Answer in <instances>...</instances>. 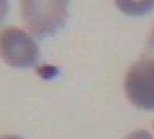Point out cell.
Listing matches in <instances>:
<instances>
[{
  "label": "cell",
  "mask_w": 154,
  "mask_h": 139,
  "mask_svg": "<svg viewBox=\"0 0 154 139\" xmlns=\"http://www.w3.org/2000/svg\"><path fill=\"white\" fill-rule=\"evenodd\" d=\"M146 50L148 51L149 54H153L154 55V27L151 31V34L149 36L148 42L146 45Z\"/></svg>",
  "instance_id": "obj_7"
},
{
  "label": "cell",
  "mask_w": 154,
  "mask_h": 139,
  "mask_svg": "<svg viewBox=\"0 0 154 139\" xmlns=\"http://www.w3.org/2000/svg\"><path fill=\"white\" fill-rule=\"evenodd\" d=\"M9 9V2L8 0H0V23L5 18Z\"/></svg>",
  "instance_id": "obj_6"
},
{
  "label": "cell",
  "mask_w": 154,
  "mask_h": 139,
  "mask_svg": "<svg viewBox=\"0 0 154 139\" xmlns=\"http://www.w3.org/2000/svg\"><path fill=\"white\" fill-rule=\"evenodd\" d=\"M21 7L26 27L40 38L57 33L68 17V0H21Z\"/></svg>",
  "instance_id": "obj_1"
},
{
  "label": "cell",
  "mask_w": 154,
  "mask_h": 139,
  "mask_svg": "<svg viewBox=\"0 0 154 139\" xmlns=\"http://www.w3.org/2000/svg\"><path fill=\"white\" fill-rule=\"evenodd\" d=\"M117 8L128 16H143L154 9V0H114Z\"/></svg>",
  "instance_id": "obj_4"
},
{
  "label": "cell",
  "mask_w": 154,
  "mask_h": 139,
  "mask_svg": "<svg viewBox=\"0 0 154 139\" xmlns=\"http://www.w3.org/2000/svg\"><path fill=\"white\" fill-rule=\"evenodd\" d=\"M153 128H154V125H153Z\"/></svg>",
  "instance_id": "obj_9"
},
{
  "label": "cell",
  "mask_w": 154,
  "mask_h": 139,
  "mask_svg": "<svg viewBox=\"0 0 154 139\" xmlns=\"http://www.w3.org/2000/svg\"><path fill=\"white\" fill-rule=\"evenodd\" d=\"M0 139H22V138L16 135H4L0 137Z\"/></svg>",
  "instance_id": "obj_8"
},
{
  "label": "cell",
  "mask_w": 154,
  "mask_h": 139,
  "mask_svg": "<svg viewBox=\"0 0 154 139\" xmlns=\"http://www.w3.org/2000/svg\"><path fill=\"white\" fill-rule=\"evenodd\" d=\"M126 139H154V138L146 130H139V131H135L132 134H130Z\"/></svg>",
  "instance_id": "obj_5"
},
{
  "label": "cell",
  "mask_w": 154,
  "mask_h": 139,
  "mask_svg": "<svg viewBox=\"0 0 154 139\" xmlns=\"http://www.w3.org/2000/svg\"><path fill=\"white\" fill-rule=\"evenodd\" d=\"M124 89L137 108L154 111V59H143L134 63L125 76Z\"/></svg>",
  "instance_id": "obj_2"
},
{
  "label": "cell",
  "mask_w": 154,
  "mask_h": 139,
  "mask_svg": "<svg viewBox=\"0 0 154 139\" xmlns=\"http://www.w3.org/2000/svg\"><path fill=\"white\" fill-rule=\"evenodd\" d=\"M0 56L15 68L33 66L39 59V49L26 31L7 27L0 32Z\"/></svg>",
  "instance_id": "obj_3"
}]
</instances>
